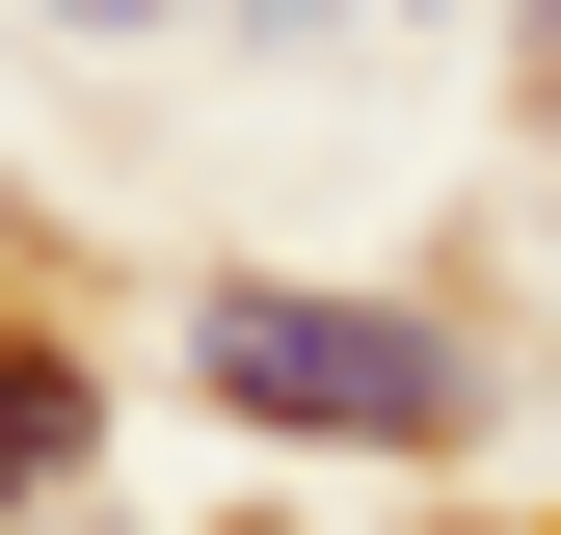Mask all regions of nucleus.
<instances>
[{
	"label": "nucleus",
	"instance_id": "f257e3e1",
	"mask_svg": "<svg viewBox=\"0 0 561 535\" xmlns=\"http://www.w3.org/2000/svg\"><path fill=\"white\" fill-rule=\"evenodd\" d=\"M187 375H215L241 429H347V455H428L455 429V349H428V321H347V295H215Z\"/></svg>",
	"mask_w": 561,
	"mask_h": 535
},
{
	"label": "nucleus",
	"instance_id": "f03ea898",
	"mask_svg": "<svg viewBox=\"0 0 561 535\" xmlns=\"http://www.w3.org/2000/svg\"><path fill=\"white\" fill-rule=\"evenodd\" d=\"M81 429H107V401H81V349H0V535L54 509V455H81Z\"/></svg>",
	"mask_w": 561,
	"mask_h": 535
},
{
	"label": "nucleus",
	"instance_id": "7ed1b4c3",
	"mask_svg": "<svg viewBox=\"0 0 561 535\" xmlns=\"http://www.w3.org/2000/svg\"><path fill=\"white\" fill-rule=\"evenodd\" d=\"M535 107H561V27H535Z\"/></svg>",
	"mask_w": 561,
	"mask_h": 535
},
{
	"label": "nucleus",
	"instance_id": "20e7f679",
	"mask_svg": "<svg viewBox=\"0 0 561 535\" xmlns=\"http://www.w3.org/2000/svg\"><path fill=\"white\" fill-rule=\"evenodd\" d=\"M107 27H161V0H107Z\"/></svg>",
	"mask_w": 561,
	"mask_h": 535
}]
</instances>
